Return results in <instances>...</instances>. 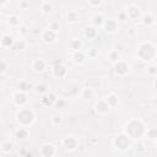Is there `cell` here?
Returning a JSON list of instances; mask_svg holds the SVG:
<instances>
[{"label":"cell","instance_id":"obj_1","mask_svg":"<svg viewBox=\"0 0 157 157\" xmlns=\"http://www.w3.org/2000/svg\"><path fill=\"white\" fill-rule=\"evenodd\" d=\"M146 130H147V128H146V124L144 120H141L139 118H131L125 123L121 132H124L132 141H139L140 139H142L145 136Z\"/></svg>","mask_w":157,"mask_h":157},{"label":"cell","instance_id":"obj_2","mask_svg":"<svg viewBox=\"0 0 157 157\" xmlns=\"http://www.w3.org/2000/svg\"><path fill=\"white\" fill-rule=\"evenodd\" d=\"M136 58L142 63H152L157 58V47L153 42H140L136 47Z\"/></svg>","mask_w":157,"mask_h":157},{"label":"cell","instance_id":"obj_3","mask_svg":"<svg viewBox=\"0 0 157 157\" xmlns=\"http://www.w3.org/2000/svg\"><path fill=\"white\" fill-rule=\"evenodd\" d=\"M37 120V113L34 109L25 107V108H20L16 113H15V121L17 123V125L20 128H31Z\"/></svg>","mask_w":157,"mask_h":157},{"label":"cell","instance_id":"obj_4","mask_svg":"<svg viewBox=\"0 0 157 157\" xmlns=\"http://www.w3.org/2000/svg\"><path fill=\"white\" fill-rule=\"evenodd\" d=\"M132 140L130 137H128L124 132H120L118 135H115L112 140V145L115 150H118L119 152H125L128 150H130L132 147Z\"/></svg>","mask_w":157,"mask_h":157},{"label":"cell","instance_id":"obj_5","mask_svg":"<svg viewBox=\"0 0 157 157\" xmlns=\"http://www.w3.org/2000/svg\"><path fill=\"white\" fill-rule=\"evenodd\" d=\"M61 147L67 152H74L78 148V139L74 135H65L60 140Z\"/></svg>","mask_w":157,"mask_h":157},{"label":"cell","instance_id":"obj_6","mask_svg":"<svg viewBox=\"0 0 157 157\" xmlns=\"http://www.w3.org/2000/svg\"><path fill=\"white\" fill-rule=\"evenodd\" d=\"M11 101H12V104L15 107H17L18 109L25 108V107H27V103H28V96H27L26 92L16 90L11 94Z\"/></svg>","mask_w":157,"mask_h":157},{"label":"cell","instance_id":"obj_7","mask_svg":"<svg viewBox=\"0 0 157 157\" xmlns=\"http://www.w3.org/2000/svg\"><path fill=\"white\" fill-rule=\"evenodd\" d=\"M69 74V70L66 67V65L61 61V60H56L53 63L52 66V75L55 78H65Z\"/></svg>","mask_w":157,"mask_h":157},{"label":"cell","instance_id":"obj_8","mask_svg":"<svg viewBox=\"0 0 157 157\" xmlns=\"http://www.w3.org/2000/svg\"><path fill=\"white\" fill-rule=\"evenodd\" d=\"M125 11H126L128 18L131 20V21H141V17H142V15H144L141 7H140L137 4H135V2L129 4V5L126 6Z\"/></svg>","mask_w":157,"mask_h":157},{"label":"cell","instance_id":"obj_9","mask_svg":"<svg viewBox=\"0 0 157 157\" xmlns=\"http://www.w3.org/2000/svg\"><path fill=\"white\" fill-rule=\"evenodd\" d=\"M38 153L40 157H55L58 153V148L50 142H44L38 147Z\"/></svg>","mask_w":157,"mask_h":157},{"label":"cell","instance_id":"obj_10","mask_svg":"<svg viewBox=\"0 0 157 157\" xmlns=\"http://www.w3.org/2000/svg\"><path fill=\"white\" fill-rule=\"evenodd\" d=\"M113 71L118 77H125L130 71V64L121 59L113 65Z\"/></svg>","mask_w":157,"mask_h":157},{"label":"cell","instance_id":"obj_11","mask_svg":"<svg viewBox=\"0 0 157 157\" xmlns=\"http://www.w3.org/2000/svg\"><path fill=\"white\" fill-rule=\"evenodd\" d=\"M110 105L108 104V102L105 101V98H101L98 101H96L94 105H93V109H94V113L97 115H101V117H104V115H108L109 112H110Z\"/></svg>","mask_w":157,"mask_h":157},{"label":"cell","instance_id":"obj_12","mask_svg":"<svg viewBox=\"0 0 157 157\" xmlns=\"http://www.w3.org/2000/svg\"><path fill=\"white\" fill-rule=\"evenodd\" d=\"M58 37H59V33H55L54 31H52L49 28L43 29L42 33H40V39L45 44H54L58 40Z\"/></svg>","mask_w":157,"mask_h":157},{"label":"cell","instance_id":"obj_13","mask_svg":"<svg viewBox=\"0 0 157 157\" xmlns=\"http://www.w3.org/2000/svg\"><path fill=\"white\" fill-rule=\"evenodd\" d=\"M119 29V22L115 20V18H107L105 22H104V26H103V31L105 34H114L117 33Z\"/></svg>","mask_w":157,"mask_h":157},{"label":"cell","instance_id":"obj_14","mask_svg":"<svg viewBox=\"0 0 157 157\" xmlns=\"http://www.w3.org/2000/svg\"><path fill=\"white\" fill-rule=\"evenodd\" d=\"M48 67V63L43 59V58H36L32 60L31 63V69L33 72L36 74H42L45 71V69Z\"/></svg>","mask_w":157,"mask_h":157},{"label":"cell","instance_id":"obj_15","mask_svg":"<svg viewBox=\"0 0 157 157\" xmlns=\"http://www.w3.org/2000/svg\"><path fill=\"white\" fill-rule=\"evenodd\" d=\"M80 20H81V15L77 10H67L65 12V21L69 25H75L80 22Z\"/></svg>","mask_w":157,"mask_h":157},{"label":"cell","instance_id":"obj_16","mask_svg":"<svg viewBox=\"0 0 157 157\" xmlns=\"http://www.w3.org/2000/svg\"><path fill=\"white\" fill-rule=\"evenodd\" d=\"M83 37L87 40H94L98 37V28H96L92 25H87L83 28Z\"/></svg>","mask_w":157,"mask_h":157},{"label":"cell","instance_id":"obj_17","mask_svg":"<svg viewBox=\"0 0 157 157\" xmlns=\"http://www.w3.org/2000/svg\"><path fill=\"white\" fill-rule=\"evenodd\" d=\"M87 55L83 50H78V52H72L71 53V61L76 65H82L86 63Z\"/></svg>","mask_w":157,"mask_h":157},{"label":"cell","instance_id":"obj_18","mask_svg":"<svg viewBox=\"0 0 157 157\" xmlns=\"http://www.w3.org/2000/svg\"><path fill=\"white\" fill-rule=\"evenodd\" d=\"M157 22V18L153 13L151 12H145L141 17V23L145 26V27H153Z\"/></svg>","mask_w":157,"mask_h":157},{"label":"cell","instance_id":"obj_19","mask_svg":"<svg viewBox=\"0 0 157 157\" xmlns=\"http://www.w3.org/2000/svg\"><path fill=\"white\" fill-rule=\"evenodd\" d=\"M105 20H107V18L104 17V15H103V13L97 12V13H94V15L91 17V25H92V26H94L96 28H103Z\"/></svg>","mask_w":157,"mask_h":157},{"label":"cell","instance_id":"obj_20","mask_svg":"<svg viewBox=\"0 0 157 157\" xmlns=\"http://www.w3.org/2000/svg\"><path fill=\"white\" fill-rule=\"evenodd\" d=\"M16 39L10 34V33H2L1 36V39H0V45L1 48H13V44H15Z\"/></svg>","mask_w":157,"mask_h":157},{"label":"cell","instance_id":"obj_21","mask_svg":"<svg viewBox=\"0 0 157 157\" xmlns=\"http://www.w3.org/2000/svg\"><path fill=\"white\" fill-rule=\"evenodd\" d=\"M40 12L42 15L44 16H49L54 12V4L52 1H47V0H43L40 1Z\"/></svg>","mask_w":157,"mask_h":157},{"label":"cell","instance_id":"obj_22","mask_svg":"<svg viewBox=\"0 0 157 157\" xmlns=\"http://www.w3.org/2000/svg\"><path fill=\"white\" fill-rule=\"evenodd\" d=\"M94 90L92 88V87H90V86H85V87H82L81 88V91H80V97L83 99V101H90V99H92L93 97H94Z\"/></svg>","mask_w":157,"mask_h":157},{"label":"cell","instance_id":"obj_23","mask_svg":"<svg viewBox=\"0 0 157 157\" xmlns=\"http://www.w3.org/2000/svg\"><path fill=\"white\" fill-rule=\"evenodd\" d=\"M107 59H108V61L110 64L114 65L115 63H118L119 60H121V54H120V52L118 49H110L108 52V54H107Z\"/></svg>","mask_w":157,"mask_h":157},{"label":"cell","instance_id":"obj_24","mask_svg":"<svg viewBox=\"0 0 157 157\" xmlns=\"http://www.w3.org/2000/svg\"><path fill=\"white\" fill-rule=\"evenodd\" d=\"M33 92L37 94V96H44L48 93V85L45 82H37L34 83V87H33Z\"/></svg>","mask_w":157,"mask_h":157},{"label":"cell","instance_id":"obj_25","mask_svg":"<svg viewBox=\"0 0 157 157\" xmlns=\"http://www.w3.org/2000/svg\"><path fill=\"white\" fill-rule=\"evenodd\" d=\"M59 97L55 94V93H47L44 96H42L40 98V103L44 104V105H54V103L56 102Z\"/></svg>","mask_w":157,"mask_h":157},{"label":"cell","instance_id":"obj_26","mask_svg":"<svg viewBox=\"0 0 157 157\" xmlns=\"http://www.w3.org/2000/svg\"><path fill=\"white\" fill-rule=\"evenodd\" d=\"M15 137L18 141H27L29 137V130L27 128H18L15 131Z\"/></svg>","mask_w":157,"mask_h":157},{"label":"cell","instance_id":"obj_27","mask_svg":"<svg viewBox=\"0 0 157 157\" xmlns=\"http://www.w3.org/2000/svg\"><path fill=\"white\" fill-rule=\"evenodd\" d=\"M0 150L4 155H9L12 150H13V142L9 139H4L0 144Z\"/></svg>","mask_w":157,"mask_h":157},{"label":"cell","instance_id":"obj_28","mask_svg":"<svg viewBox=\"0 0 157 157\" xmlns=\"http://www.w3.org/2000/svg\"><path fill=\"white\" fill-rule=\"evenodd\" d=\"M6 21H7V25H9L10 27H15V28H18L20 26L23 25L22 21H21V18H20V16H17V15H15V13L9 15V17H7Z\"/></svg>","mask_w":157,"mask_h":157},{"label":"cell","instance_id":"obj_29","mask_svg":"<svg viewBox=\"0 0 157 157\" xmlns=\"http://www.w3.org/2000/svg\"><path fill=\"white\" fill-rule=\"evenodd\" d=\"M82 47H83V42L80 39V38H72L70 42H69V48L72 52H78V50H82Z\"/></svg>","mask_w":157,"mask_h":157},{"label":"cell","instance_id":"obj_30","mask_svg":"<svg viewBox=\"0 0 157 157\" xmlns=\"http://www.w3.org/2000/svg\"><path fill=\"white\" fill-rule=\"evenodd\" d=\"M33 87H34V85L32 82L27 81V80H22L17 85V90L22 91V92H26V93H28L29 91H33Z\"/></svg>","mask_w":157,"mask_h":157},{"label":"cell","instance_id":"obj_31","mask_svg":"<svg viewBox=\"0 0 157 157\" xmlns=\"http://www.w3.org/2000/svg\"><path fill=\"white\" fill-rule=\"evenodd\" d=\"M50 123L54 125V126H61L64 124V118L63 115L59 113V112H54L52 115H50Z\"/></svg>","mask_w":157,"mask_h":157},{"label":"cell","instance_id":"obj_32","mask_svg":"<svg viewBox=\"0 0 157 157\" xmlns=\"http://www.w3.org/2000/svg\"><path fill=\"white\" fill-rule=\"evenodd\" d=\"M105 101L108 102V104H109L112 108H114V107H117L118 103H119V97H118V94H117L115 92H110V93H108V96L105 97Z\"/></svg>","mask_w":157,"mask_h":157},{"label":"cell","instance_id":"obj_33","mask_svg":"<svg viewBox=\"0 0 157 157\" xmlns=\"http://www.w3.org/2000/svg\"><path fill=\"white\" fill-rule=\"evenodd\" d=\"M145 137L148 139L150 141L155 142L157 140V126H155V128H147L146 134H145Z\"/></svg>","mask_w":157,"mask_h":157},{"label":"cell","instance_id":"obj_34","mask_svg":"<svg viewBox=\"0 0 157 157\" xmlns=\"http://www.w3.org/2000/svg\"><path fill=\"white\" fill-rule=\"evenodd\" d=\"M26 48H27V42H26L23 38L16 39V42H15V44H13V49H15V50H17V52H23Z\"/></svg>","mask_w":157,"mask_h":157},{"label":"cell","instance_id":"obj_35","mask_svg":"<svg viewBox=\"0 0 157 157\" xmlns=\"http://www.w3.org/2000/svg\"><path fill=\"white\" fill-rule=\"evenodd\" d=\"M85 53H86V55H87L90 59H96V58H98V55H99V50H98L97 48H94V47L87 48V50H86Z\"/></svg>","mask_w":157,"mask_h":157},{"label":"cell","instance_id":"obj_36","mask_svg":"<svg viewBox=\"0 0 157 157\" xmlns=\"http://www.w3.org/2000/svg\"><path fill=\"white\" fill-rule=\"evenodd\" d=\"M103 4H104L103 0H87V1H86V5L90 6V7H92V9H98V7H101Z\"/></svg>","mask_w":157,"mask_h":157},{"label":"cell","instance_id":"obj_37","mask_svg":"<svg viewBox=\"0 0 157 157\" xmlns=\"http://www.w3.org/2000/svg\"><path fill=\"white\" fill-rule=\"evenodd\" d=\"M48 28L52 29V31H54L55 33H59V31H60V28H61V25H60V22H59L58 20H53V21H50Z\"/></svg>","mask_w":157,"mask_h":157},{"label":"cell","instance_id":"obj_38","mask_svg":"<svg viewBox=\"0 0 157 157\" xmlns=\"http://www.w3.org/2000/svg\"><path fill=\"white\" fill-rule=\"evenodd\" d=\"M135 151H136L137 153H145V152L147 151L146 144L142 142V141H137V142L135 144Z\"/></svg>","mask_w":157,"mask_h":157},{"label":"cell","instance_id":"obj_39","mask_svg":"<svg viewBox=\"0 0 157 157\" xmlns=\"http://www.w3.org/2000/svg\"><path fill=\"white\" fill-rule=\"evenodd\" d=\"M17 32H18V34H20V37H26L28 33H29V28H28V26L27 25H22V26H20L18 27V29H17Z\"/></svg>","mask_w":157,"mask_h":157},{"label":"cell","instance_id":"obj_40","mask_svg":"<svg viewBox=\"0 0 157 157\" xmlns=\"http://www.w3.org/2000/svg\"><path fill=\"white\" fill-rule=\"evenodd\" d=\"M65 104H66V101H65L64 98H61V97H59V98L56 99V102L54 103V108H55L56 110H60V109H63V108H65Z\"/></svg>","mask_w":157,"mask_h":157},{"label":"cell","instance_id":"obj_41","mask_svg":"<svg viewBox=\"0 0 157 157\" xmlns=\"http://www.w3.org/2000/svg\"><path fill=\"white\" fill-rule=\"evenodd\" d=\"M147 74L150 75V76H152V77H156L157 76V65H153V64H150L148 66H147Z\"/></svg>","mask_w":157,"mask_h":157},{"label":"cell","instance_id":"obj_42","mask_svg":"<svg viewBox=\"0 0 157 157\" xmlns=\"http://www.w3.org/2000/svg\"><path fill=\"white\" fill-rule=\"evenodd\" d=\"M128 20V15H126V11L125 10H120L119 12H118V16H117V21L119 22H125Z\"/></svg>","mask_w":157,"mask_h":157},{"label":"cell","instance_id":"obj_43","mask_svg":"<svg viewBox=\"0 0 157 157\" xmlns=\"http://www.w3.org/2000/svg\"><path fill=\"white\" fill-rule=\"evenodd\" d=\"M17 6H18L20 10H27L29 7V1H27V0H20L17 2Z\"/></svg>","mask_w":157,"mask_h":157},{"label":"cell","instance_id":"obj_44","mask_svg":"<svg viewBox=\"0 0 157 157\" xmlns=\"http://www.w3.org/2000/svg\"><path fill=\"white\" fill-rule=\"evenodd\" d=\"M80 91H81V88H80L77 85H75V83L69 88V93H70V94H72V96L78 94V93H80Z\"/></svg>","mask_w":157,"mask_h":157},{"label":"cell","instance_id":"obj_45","mask_svg":"<svg viewBox=\"0 0 157 157\" xmlns=\"http://www.w3.org/2000/svg\"><path fill=\"white\" fill-rule=\"evenodd\" d=\"M7 70V61L6 59H1V63H0V74L4 75Z\"/></svg>","mask_w":157,"mask_h":157},{"label":"cell","instance_id":"obj_46","mask_svg":"<svg viewBox=\"0 0 157 157\" xmlns=\"http://www.w3.org/2000/svg\"><path fill=\"white\" fill-rule=\"evenodd\" d=\"M126 34H128L129 37H134V36L136 34V29H135L134 27H130V28L126 31Z\"/></svg>","mask_w":157,"mask_h":157},{"label":"cell","instance_id":"obj_47","mask_svg":"<svg viewBox=\"0 0 157 157\" xmlns=\"http://www.w3.org/2000/svg\"><path fill=\"white\" fill-rule=\"evenodd\" d=\"M26 152H27V150H26V148H21V150H18V155H20L21 157H26V156H25V153H26Z\"/></svg>","mask_w":157,"mask_h":157},{"label":"cell","instance_id":"obj_48","mask_svg":"<svg viewBox=\"0 0 157 157\" xmlns=\"http://www.w3.org/2000/svg\"><path fill=\"white\" fill-rule=\"evenodd\" d=\"M153 88H156V90H157V76H156V77H153Z\"/></svg>","mask_w":157,"mask_h":157},{"label":"cell","instance_id":"obj_49","mask_svg":"<svg viewBox=\"0 0 157 157\" xmlns=\"http://www.w3.org/2000/svg\"><path fill=\"white\" fill-rule=\"evenodd\" d=\"M9 4H10V1H4V2L0 4V6H6V5H9Z\"/></svg>","mask_w":157,"mask_h":157},{"label":"cell","instance_id":"obj_50","mask_svg":"<svg viewBox=\"0 0 157 157\" xmlns=\"http://www.w3.org/2000/svg\"><path fill=\"white\" fill-rule=\"evenodd\" d=\"M155 145H156V146H157V140H156V141H155Z\"/></svg>","mask_w":157,"mask_h":157}]
</instances>
